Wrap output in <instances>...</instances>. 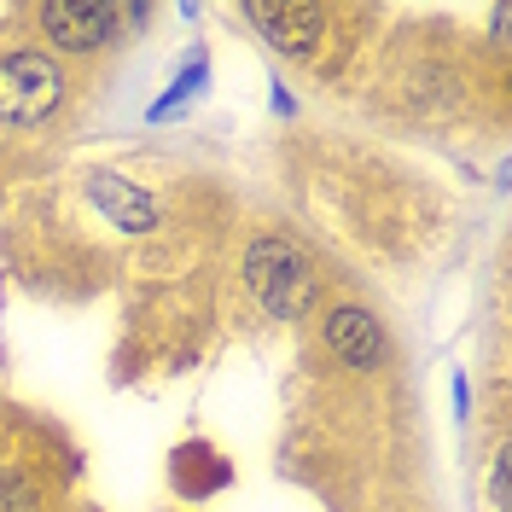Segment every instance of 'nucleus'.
Listing matches in <instances>:
<instances>
[{"mask_svg":"<svg viewBox=\"0 0 512 512\" xmlns=\"http://www.w3.org/2000/svg\"><path fill=\"white\" fill-rule=\"evenodd\" d=\"M30 18H35V30H41V41H47L53 59H59V53L88 59V53L111 47V41L123 35L128 6H117V0H47V6H35Z\"/></svg>","mask_w":512,"mask_h":512,"instance_id":"nucleus-3","label":"nucleus"},{"mask_svg":"<svg viewBox=\"0 0 512 512\" xmlns=\"http://www.w3.org/2000/svg\"><path fill=\"white\" fill-rule=\"evenodd\" d=\"M320 338H326L332 361L350 367V373H379L384 361H390V332H384V320L373 315V309H361V303L326 309V315H320Z\"/></svg>","mask_w":512,"mask_h":512,"instance_id":"nucleus-4","label":"nucleus"},{"mask_svg":"<svg viewBox=\"0 0 512 512\" xmlns=\"http://www.w3.org/2000/svg\"><path fill=\"white\" fill-rule=\"evenodd\" d=\"M204 82H210V53L198 47V53H192V64L181 70V76H175V82H169V94H163L158 105L146 111V117H152V123H163V117H175V111H181L187 99H198V94H204Z\"/></svg>","mask_w":512,"mask_h":512,"instance_id":"nucleus-9","label":"nucleus"},{"mask_svg":"<svg viewBox=\"0 0 512 512\" xmlns=\"http://www.w3.org/2000/svg\"><path fill=\"white\" fill-rule=\"evenodd\" d=\"M245 18H251L262 41L268 47H280V53H315L326 30H332V6H303V0H245Z\"/></svg>","mask_w":512,"mask_h":512,"instance_id":"nucleus-5","label":"nucleus"},{"mask_svg":"<svg viewBox=\"0 0 512 512\" xmlns=\"http://www.w3.org/2000/svg\"><path fill=\"white\" fill-rule=\"evenodd\" d=\"M94 204H105V210H111V222L128 227V233H146V227L158 222L152 198H140L123 175H94Z\"/></svg>","mask_w":512,"mask_h":512,"instance_id":"nucleus-7","label":"nucleus"},{"mask_svg":"<svg viewBox=\"0 0 512 512\" xmlns=\"http://www.w3.org/2000/svg\"><path fill=\"white\" fill-rule=\"evenodd\" d=\"M233 460H227L216 443H204V437H192V443H181L175 454H169V489L181 495V501H210V495H222V489H233Z\"/></svg>","mask_w":512,"mask_h":512,"instance_id":"nucleus-6","label":"nucleus"},{"mask_svg":"<svg viewBox=\"0 0 512 512\" xmlns=\"http://www.w3.org/2000/svg\"><path fill=\"white\" fill-rule=\"evenodd\" d=\"M489 501H495V512L512 507V495H507V454H495V472H489Z\"/></svg>","mask_w":512,"mask_h":512,"instance_id":"nucleus-10","label":"nucleus"},{"mask_svg":"<svg viewBox=\"0 0 512 512\" xmlns=\"http://www.w3.org/2000/svg\"><path fill=\"white\" fill-rule=\"evenodd\" d=\"M454 414L466 419V373H454Z\"/></svg>","mask_w":512,"mask_h":512,"instance_id":"nucleus-11","label":"nucleus"},{"mask_svg":"<svg viewBox=\"0 0 512 512\" xmlns=\"http://www.w3.org/2000/svg\"><path fill=\"white\" fill-rule=\"evenodd\" d=\"M70 105V76L47 47H6L0 53V123L47 128Z\"/></svg>","mask_w":512,"mask_h":512,"instance_id":"nucleus-1","label":"nucleus"},{"mask_svg":"<svg viewBox=\"0 0 512 512\" xmlns=\"http://www.w3.org/2000/svg\"><path fill=\"white\" fill-rule=\"evenodd\" d=\"M245 286L262 297L268 315L297 320V315H309V309L320 303V268L297 239L262 233L251 251H245Z\"/></svg>","mask_w":512,"mask_h":512,"instance_id":"nucleus-2","label":"nucleus"},{"mask_svg":"<svg viewBox=\"0 0 512 512\" xmlns=\"http://www.w3.org/2000/svg\"><path fill=\"white\" fill-rule=\"evenodd\" d=\"M0 512H47V478L30 460L0 454Z\"/></svg>","mask_w":512,"mask_h":512,"instance_id":"nucleus-8","label":"nucleus"}]
</instances>
